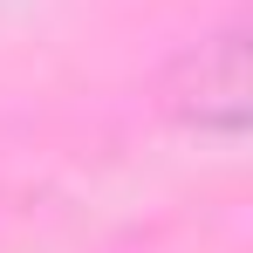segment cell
Masks as SVG:
<instances>
[{"label": "cell", "instance_id": "obj_1", "mask_svg": "<svg viewBox=\"0 0 253 253\" xmlns=\"http://www.w3.org/2000/svg\"><path fill=\"white\" fill-rule=\"evenodd\" d=\"M171 103L185 110V124L212 130V137H240V124H247V42H240V28H226L185 55V83Z\"/></svg>", "mask_w": 253, "mask_h": 253}]
</instances>
